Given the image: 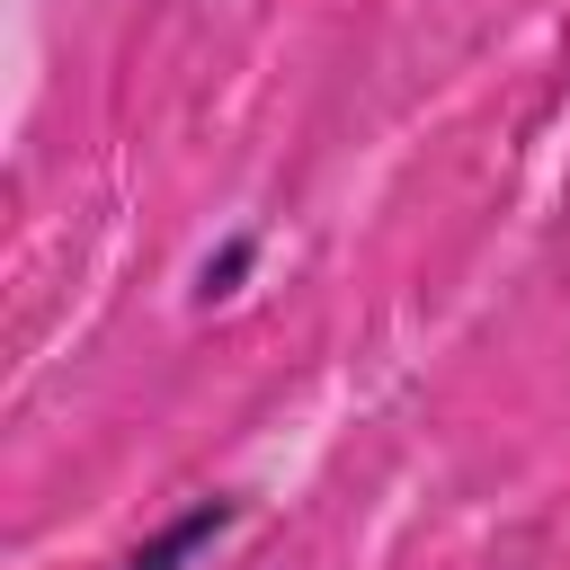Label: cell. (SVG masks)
I'll use <instances>...</instances> for the list:
<instances>
[{
    "instance_id": "cell-1",
    "label": "cell",
    "mask_w": 570,
    "mask_h": 570,
    "mask_svg": "<svg viewBox=\"0 0 570 570\" xmlns=\"http://www.w3.org/2000/svg\"><path fill=\"white\" fill-rule=\"evenodd\" d=\"M232 525H240V499H232V490H214V499L178 508V517H169L160 534H142V543H134V552H125L116 570H187V561H196L205 543H223Z\"/></svg>"
},
{
    "instance_id": "cell-2",
    "label": "cell",
    "mask_w": 570,
    "mask_h": 570,
    "mask_svg": "<svg viewBox=\"0 0 570 570\" xmlns=\"http://www.w3.org/2000/svg\"><path fill=\"white\" fill-rule=\"evenodd\" d=\"M249 258H258V240L249 232H232L205 267H196V303H223V294H240V276H249Z\"/></svg>"
}]
</instances>
